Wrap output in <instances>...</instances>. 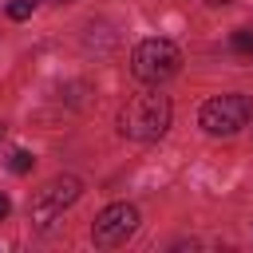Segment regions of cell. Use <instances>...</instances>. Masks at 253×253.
<instances>
[{"instance_id": "cell-1", "label": "cell", "mask_w": 253, "mask_h": 253, "mask_svg": "<svg viewBox=\"0 0 253 253\" xmlns=\"http://www.w3.org/2000/svg\"><path fill=\"white\" fill-rule=\"evenodd\" d=\"M166 126H170V99L158 95V91L134 95V99L119 111V130H123V138L154 142V138L166 134Z\"/></svg>"}, {"instance_id": "cell-2", "label": "cell", "mask_w": 253, "mask_h": 253, "mask_svg": "<svg viewBox=\"0 0 253 253\" xmlns=\"http://www.w3.org/2000/svg\"><path fill=\"white\" fill-rule=\"evenodd\" d=\"M134 75L142 79V83H150V87H158V83H166V79H174L178 75V67H182V51L170 43V40H142L138 47H134Z\"/></svg>"}, {"instance_id": "cell-3", "label": "cell", "mask_w": 253, "mask_h": 253, "mask_svg": "<svg viewBox=\"0 0 253 253\" xmlns=\"http://www.w3.org/2000/svg\"><path fill=\"white\" fill-rule=\"evenodd\" d=\"M79 178H71V174H59V178H51V182H43L36 194H32V225L36 229H51V221L79 198Z\"/></svg>"}, {"instance_id": "cell-4", "label": "cell", "mask_w": 253, "mask_h": 253, "mask_svg": "<svg viewBox=\"0 0 253 253\" xmlns=\"http://www.w3.org/2000/svg\"><path fill=\"white\" fill-rule=\"evenodd\" d=\"M253 115V103L245 95H217L202 107V126L210 134H237Z\"/></svg>"}, {"instance_id": "cell-5", "label": "cell", "mask_w": 253, "mask_h": 253, "mask_svg": "<svg viewBox=\"0 0 253 253\" xmlns=\"http://www.w3.org/2000/svg\"><path fill=\"white\" fill-rule=\"evenodd\" d=\"M134 229H138V210H134V206H126V202H119V206H107V210L95 217L91 237H95V245L115 249V245H123Z\"/></svg>"}, {"instance_id": "cell-6", "label": "cell", "mask_w": 253, "mask_h": 253, "mask_svg": "<svg viewBox=\"0 0 253 253\" xmlns=\"http://www.w3.org/2000/svg\"><path fill=\"white\" fill-rule=\"evenodd\" d=\"M229 43H233V51H237V55H253V32H249V28H237Z\"/></svg>"}, {"instance_id": "cell-7", "label": "cell", "mask_w": 253, "mask_h": 253, "mask_svg": "<svg viewBox=\"0 0 253 253\" xmlns=\"http://www.w3.org/2000/svg\"><path fill=\"white\" fill-rule=\"evenodd\" d=\"M32 8H36V0H12V4H8V16H12V20H28Z\"/></svg>"}, {"instance_id": "cell-8", "label": "cell", "mask_w": 253, "mask_h": 253, "mask_svg": "<svg viewBox=\"0 0 253 253\" xmlns=\"http://www.w3.org/2000/svg\"><path fill=\"white\" fill-rule=\"evenodd\" d=\"M32 162H36V158H32V154H28V150H16V154H12V162H8V166H12V170H16V174H28V170H32Z\"/></svg>"}, {"instance_id": "cell-9", "label": "cell", "mask_w": 253, "mask_h": 253, "mask_svg": "<svg viewBox=\"0 0 253 253\" xmlns=\"http://www.w3.org/2000/svg\"><path fill=\"white\" fill-rule=\"evenodd\" d=\"M8 210H12V202H8L4 194H0V217H8Z\"/></svg>"}, {"instance_id": "cell-10", "label": "cell", "mask_w": 253, "mask_h": 253, "mask_svg": "<svg viewBox=\"0 0 253 253\" xmlns=\"http://www.w3.org/2000/svg\"><path fill=\"white\" fill-rule=\"evenodd\" d=\"M206 4H210V8H217V4H229V0H206Z\"/></svg>"}, {"instance_id": "cell-11", "label": "cell", "mask_w": 253, "mask_h": 253, "mask_svg": "<svg viewBox=\"0 0 253 253\" xmlns=\"http://www.w3.org/2000/svg\"><path fill=\"white\" fill-rule=\"evenodd\" d=\"M55 4H67V0H55Z\"/></svg>"}]
</instances>
